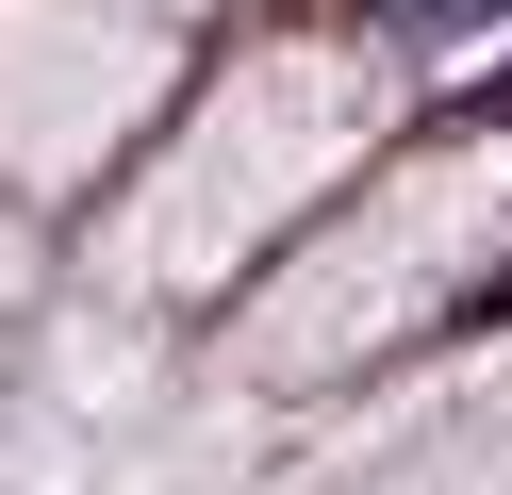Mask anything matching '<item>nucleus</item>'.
I'll use <instances>...</instances> for the list:
<instances>
[{"instance_id":"f257e3e1","label":"nucleus","mask_w":512,"mask_h":495,"mask_svg":"<svg viewBox=\"0 0 512 495\" xmlns=\"http://www.w3.org/2000/svg\"><path fill=\"white\" fill-rule=\"evenodd\" d=\"M446 116H463V132H512V50H496V83H463Z\"/></svg>"}]
</instances>
